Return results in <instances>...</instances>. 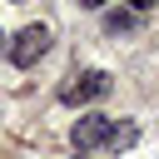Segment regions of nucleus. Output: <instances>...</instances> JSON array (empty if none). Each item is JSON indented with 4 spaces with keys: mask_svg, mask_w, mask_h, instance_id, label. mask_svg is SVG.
I'll return each mask as SVG.
<instances>
[{
    "mask_svg": "<svg viewBox=\"0 0 159 159\" xmlns=\"http://www.w3.org/2000/svg\"><path fill=\"white\" fill-rule=\"evenodd\" d=\"M129 5H134V10H149V5H154V0H129Z\"/></svg>",
    "mask_w": 159,
    "mask_h": 159,
    "instance_id": "0eeeda50",
    "label": "nucleus"
},
{
    "mask_svg": "<svg viewBox=\"0 0 159 159\" xmlns=\"http://www.w3.org/2000/svg\"><path fill=\"white\" fill-rule=\"evenodd\" d=\"M134 139H139V129H134V124H114V129H109V149H129Z\"/></svg>",
    "mask_w": 159,
    "mask_h": 159,
    "instance_id": "20e7f679",
    "label": "nucleus"
},
{
    "mask_svg": "<svg viewBox=\"0 0 159 159\" xmlns=\"http://www.w3.org/2000/svg\"><path fill=\"white\" fill-rule=\"evenodd\" d=\"M109 129H114L109 114H84L70 139H75V149H99V144H109Z\"/></svg>",
    "mask_w": 159,
    "mask_h": 159,
    "instance_id": "7ed1b4c3",
    "label": "nucleus"
},
{
    "mask_svg": "<svg viewBox=\"0 0 159 159\" xmlns=\"http://www.w3.org/2000/svg\"><path fill=\"white\" fill-rule=\"evenodd\" d=\"M45 50H50V30H45V25H25V30L15 35V45H10V60H15L20 70H30Z\"/></svg>",
    "mask_w": 159,
    "mask_h": 159,
    "instance_id": "f03ea898",
    "label": "nucleus"
},
{
    "mask_svg": "<svg viewBox=\"0 0 159 159\" xmlns=\"http://www.w3.org/2000/svg\"><path fill=\"white\" fill-rule=\"evenodd\" d=\"M75 5H84V10H99V5H104V0H75Z\"/></svg>",
    "mask_w": 159,
    "mask_h": 159,
    "instance_id": "423d86ee",
    "label": "nucleus"
},
{
    "mask_svg": "<svg viewBox=\"0 0 159 159\" xmlns=\"http://www.w3.org/2000/svg\"><path fill=\"white\" fill-rule=\"evenodd\" d=\"M104 30H109V35H119V30H134V15H109V20H104Z\"/></svg>",
    "mask_w": 159,
    "mask_h": 159,
    "instance_id": "39448f33",
    "label": "nucleus"
},
{
    "mask_svg": "<svg viewBox=\"0 0 159 159\" xmlns=\"http://www.w3.org/2000/svg\"><path fill=\"white\" fill-rule=\"evenodd\" d=\"M0 40H5V35H0Z\"/></svg>",
    "mask_w": 159,
    "mask_h": 159,
    "instance_id": "1a4fd4ad",
    "label": "nucleus"
},
{
    "mask_svg": "<svg viewBox=\"0 0 159 159\" xmlns=\"http://www.w3.org/2000/svg\"><path fill=\"white\" fill-rule=\"evenodd\" d=\"M109 94V75L104 70H84V75H70V84L60 89L65 104H89V99H104Z\"/></svg>",
    "mask_w": 159,
    "mask_h": 159,
    "instance_id": "f257e3e1",
    "label": "nucleus"
},
{
    "mask_svg": "<svg viewBox=\"0 0 159 159\" xmlns=\"http://www.w3.org/2000/svg\"><path fill=\"white\" fill-rule=\"evenodd\" d=\"M80 159H84V149H80Z\"/></svg>",
    "mask_w": 159,
    "mask_h": 159,
    "instance_id": "6e6552de",
    "label": "nucleus"
}]
</instances>
